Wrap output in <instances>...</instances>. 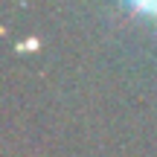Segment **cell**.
Wrapping results in <instances>:
<instances>
[{
  "label": "cell",
  "mask_w": 157,
  "mask_h": 157,
  "mask_svg": "<svg viewBox=\"0 0 157 157\" xmlns=\"http://www.w3.org/2000/svg\"><path fill=\"white\" fill-rule=\"evenodd\" d=\"M125 6H128L131 15H146L151 17V23L157 26V0H122Z\"/></svg>",
  "instance_id": "obj_1"
}]
</instances>
